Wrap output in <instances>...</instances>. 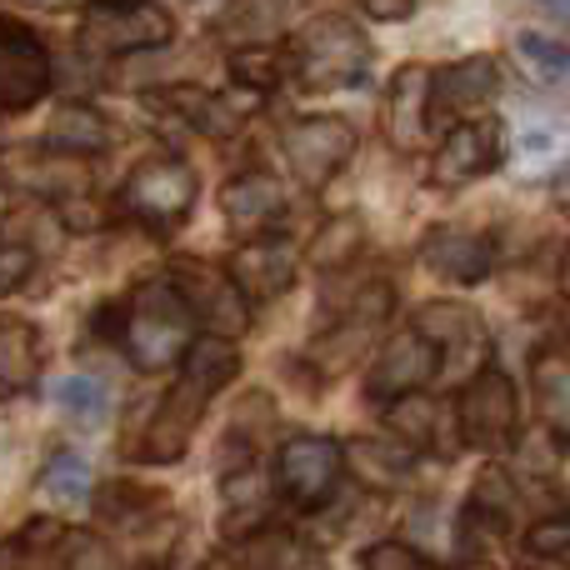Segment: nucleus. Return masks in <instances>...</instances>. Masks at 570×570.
I'll use <instances>...</instances> for the list:
<instances>
[{
    "instance_id": "4be33fe9",
    "label": "nucleus",
    "mask_w": 570,
    "mask_h": 570,
    "mask_svg": "<svg viewBox=\"0 0 570 570\" xmlns=\"http://www.w3.org/2000/svg\"><path fill=\"white\" fill-rule=\"evenodd\" d=\"M220 210L236 230H261L285 210V190L271 176H236L220 190Z\"/></svg>"
},
{
    "instance_id": "bb28decb",
    "label": "nucleus",
    "mask_w": 570,
    "mask_h": 570,
    "mask_svg": "<svg viewBox=\"0 0 570 570\" xmlns=\"http://www.w3.org/2000/svg\"><path fill=\"white\" fill-rule=\"evenodd\" d=\"M535 391H541V411L561 441H570V351L535 355Z\"/></svg>"
},
{
    "instance_id": "6ab92c4d",
    "label": "nucleus",
    "mask_w": 570,
    "mask_h": 570,
    "mask_svg": "<svg viewBox=\"0 0 570 570\" xmlns=\"http://www.w3.org/2000/svg\"><path fill=\"white\" fill-rule=\"evenodd\" d=\"M156 106H166L170 116H180L186 126H196L200 136H210V140H230L240 130V116L226 106L220 96H210V90H200V86H166V90H156Z\"/></svg>"
},
{
    "instance_id": "7c9ffc66",
    "label": "nucleus",
    "mask_w": 570,
    "mask_h": 570,
    "mask_svg": "<svg viewBox=\"0 0 570 570\" xmlns=\"http://www.w3.org/2000/svg\"><path fill=\"white\" fill-rule=\"evenodd\" d=\"M261 505H266V475H261L256 465H246V471L226 475V521H230V525H236L240 515L261 511Z\"/></svg>"
},
{
    "instance_id": "aec40b11",
    "label": "nucleus",
    "mask_w": 570,
    "mask_h": 570,
    "mask_svg": "<svg viewBox=\"0 0 570 570\" xmlns=\"http://www.w3.org/2000/svg\"><path fill=\"white\" fill-rule=\"evenodd\" d=\"M46 146L66 150V156H100V150H110V120L100 116L96 106L66 100V106H56V116L46 120Z\"/></svg>"
},
{
    "instance_id": "2eb2a0df",
    "label": "nucleus",
    "mask_w": 570,
    "mask_h": 570,
    "mask_svg": "<svg viewBox=\"0 0 570 570\" xmlns=\"http://www.w3.org/2000/svg\"><path fill=\"white\" fill-rule=\"evenodd\" d=\"M435 371H441V351H435L421 331L391 335L385 351H381V361L371 365V395L375 401H401V395L421 391Z\"/></svg>"
},
{
    "instance_id": "79ce46f5",
    "label": "nucleus",
    "mask_w": 570,
    "mask_h": 570,
    "mask_svg": "<svg viewBox=\"0 0 570 570\" xmlns=\"http://www.w3.org/2000/svg\"><path fill=\"white\" fill-rule=\"evenodd\" d=\"M0 210H6V190H0Z\"/></svg>"
},
{
    "instance_id": "dca6fc26",
    "label": "nucleus",
    "mask_w": 570,
    "mask_h": 570,
    "mask_svg": "<svg viewBox=\"0 0 570 570\" xmlns=\"http://www.w3.org/2000/svg\"><path fill=\"white\" fill-rule=\"evenodd\" d=\"M295 246L291 240H250L230 256V281L246 291V301H276L295 285Z\"/></svg>"
},
{
    "instance_id": "39448f33",
    "label": "nucleus",
    "mask_w": 570,
    "mask_h": 570,
    "mask_svg": "<svg viewBox=\"0 0 570 570\" xmlns=\"http://www.w3.org/2000/svg\"><path fill=\"white\" fill-rule=\"evenodd\" d=\"M196 196H200V180L180 156L140 160L126 176V186H120V206L136 220H150V226H180L196 210Z\"/></svg>"
},
{
    "instance_id": "393cba45",
    "label": "nucleus",
    "mask_w": 570,
    "mask_h": 570,
    "mask_svg": "<svg viewBox=\"0 0 570 570\" xmlns=\"http://www.w3.org/2000/svg\"><path fill=\"white\" fill-rule=\"evenodd\" d=\"M345 451V465H351L355 475H361L365 485H375V491H395V485H411V475H415V461L405 451H391L385 441H351V445H341Z\"/></svg>"
},
{
    "instance_id": "f03ea898",
    "label": "nucleus",
    "mask_w": 570,
    "mask_h": 570,
    "mask_svg": "<svg viewBox=\"0 0 570 570\" xmlns=\"http://www.w3.org/2000/svg\"><path fill=\"white\" fill-rule=\"evenodd\" d=\"M120 341H126L136 371L160 375L176 361H186L190 341H196V315L170 281H146L120 315Z\"/></svg>"
},
{
    "instance_id": "412c9836",
    "label": "nucleus",
    "mask_w": 570,
    "mask_h": 570,
    "mask_svg": "<svg viewBox=\"0 0 570 570\" xmlns=\"http://www.w3.org/2000/svg\"><path fill=\"white\" fill-rule=\"evenodd\" d=\"M415 331L425 335V341L435 345V351H475L481 355L485 351V325H481V315L471 311V305H455V301H435V305H425L421 315H415Z\"/></svg>"
},
{
    "instance_id": "f8f14e48",
    "label": "nucleus",
    "mask_w": 570,
    "mask_h": 570,
    "mask_svg": "<svg viewBox=\"0 0 570 570\" xmlns=\"http://www.w3.org/2000/svg\"><path fill=\"white\" fill-rule=\"evenodd\" d=\"M495 90H501V66L491 56L451 60L431 70V126H461L481 106H491Z\"/></svg>"
},
{
    "instance_id": "c756f323",
    "label": "nucleus",
    "mask_w": 570,
    "mask_h": 570,
    "mask_svg": "<svg viewBox=\"0 0 570 570\" xmlns=\"http://www.w3.org/2000/svg\"><path fill=\"white\" fill-rule=\"evenodd\" d=\"M391 431L401 435L411 451H425V445L435 441V405L425 401L421 391H411V395H401V401H391Z\"/></svg>"
},
{
    "instance_id": "4c0bfd02",
    "label": "nucleus",
    "mask_w": 570,
    "mask_h": 570,
    "mask_svg": "<svg viewBox=\"0 0 570 570\" xmlns=\"http://www.w3.org/2000/svg\"><path fill=\"white\" fill-rule=\"evenodd\" d=\"M551 200H556V206H561L566 216H570V166H566V170H556V176H551Z\"/></svg>"
},
{
    "instance_id": "ea45409f",
    "label": "nucleus",
    "mask_w": 570,
    "mask_h": 570,
    "mask_svg": "<svg viewBox=\"0 0 570 570\" xmlns=\"http://www.w3.org/2000/svg\"><path fill=\"white\" fill-rule=\"evenodd\" d=\"M561 295L570 301V246H566V256H561Z\"/></svg>"
},
{
    "instance_id": "9b49d317",
    "label": "nucleus",
    "mask_w": 570,
    "mask_h": 570,
    "mask_svg": "<svg viewBox=\"0 0 570 570\" xmlns=\"http://www.w3.org/2000/svg\"><path fill=\"white\" fill-rule=\"evenodd\" d=\"M341 471H345V451L331 441V435H291L276 455L281 491L291 495L295 505H305V511L331 501Z\"/></svg>"
},
{
    "instance_id": "0eeeda50",
    "label": "nucleus",
    "mask_w": 570,
    "mask_h": 570,
    "mask_svg": "<svg viewBox=\"0 0 570 570\" xmlns=\"http://www.w3.org/2000/svg\"><path fill=\"white\" fill-rule=\"evenodd\" d=\"M455 415H461V435L471 445H481V451L505 445L515 435V425H521V401H515L511 375L495 371V365L471 375L461 385V395H455Z\"/></svg>"
},
{
    "instance_id": "6e6552de",
    "label": "nucleus",
    "mask_w": 570,
    "mask_h": 570,
    "mask_svg": "<svg viewBox=\"0 0 570 570\" xmlns=\"http://www.w3.org/2000/svg\"><path fill=\"white\" fill-rule=\"evenodd\" d=\"M50 50L36 30L16 26V20H0V110H30L50 96Z\"/></svg>"
},
{
    "instance_id": "7ed1b4c3",
    "label": "nucleus",
    "mask_w": 570,
    "mask_h": 570,
    "mask_svg": "<svg viewBox=\"0 0 570 570\" xmlns=\"http://www.w3.org/2000/svg\"><path fill=\"white\" fill-rule=\"evenodd\" d=\"M375 50L365 40L361 26H351L345 16H315L311 26L295 30L291 46V66L301 76L305 90H341L371 70Z\"/></svg>"
},
{
    "instance_id": "473e14b6",
    "label": "nucleus",
    "mask_w": 570,
    "mask_h": 570,
    "mask_svg": "<svg viewBox=\"0 0 570 570\" xmlns=\"http://www.w3.org/2000/svg\"><path fill=\"white\" fill-rule=\"evenodd\" d=\"M56 570H116V561H110V551L96 541V535L66 531V541H60V561H56Z\"/></svg>"
},
{
    "instance_id": "72a5a7b5",
    "label": "nucleus",
    "mask_w": 570,
    "mask_h": 570,
    "mask_svg": "<svg viewBox=\"0 0 570 570\" xmlns=\"http://www.w3.org/2000/svg\"><path fill=\"white\" fill-rule=\"evenodd\" d=\"M361 570H445V566H431L421 551H411L401 541H381L361 556Z\"/></svg>"
},
{
    "instance_id": "f704fd0d",
    "label": "nucleus",
    "mask_w": 570,
    "mask_h": 570,
    "mask_svg": "<svg viewBox=\"0 0 570 570\" xmlns=\"http://www.w3.org/2000/svg\"><path fill=\"white\" fill-rule=\"evenodd\" d=\"M230 76L240 80V86H256V90H271L281 80V60L271 56V50H240L236 60H230Z\"/></svg>"
},
{
    "instance_id": "f3484780",
    "label": "nucleus",
    "mask_w": 570,
    "mask_h": 570,
    "mask_svg": "<svg viewBox=\"0 0 570 570\" xmlns=\"http://www.w3.org/2000/svg\"><path fill=\"white\" fill-rule=\"evenodd\" d=\"M421 261L425 271H435L441 281H455V285H475L491 276V240L485 236H471L461 226H435L431 236L421 240Z\"/></svg>"
},
{
    "instance_id": "a211bd4d",
    "label": "nucleus",
    "mask_w": 570,
    "mask_h": 570,
    "mask_svg": "<svg viewBox=\"0 0 570 570\" xmlns=\"http://www.w3.org/2000/svg\"><path fill=\"white\" fill-rule=\"evenodd\" d=\"M40 375V335L20 315H0V401L26 395Z\"/></svg>"
},
{
    "instance_id": "a19ab883",
    "label": "nucleus",
    "mask_w": 570,
    "mask_h": 570,
    "mask_svg": "<svg viewBox=\"0 0 570 570\" xmlns=\"http://www.w3.org/2000/svg\"><path fill=\"white\" fill-rule=\"evenodd\" d=\"M30 6H66V0H30Z\"/></svg>"
},
{
    "instance_id": "20e7f679",
    "label": "nucleus",
    "mask_w": 570,
    "mask_h": 570,
    "mask_svg": "<svg viewBox=\"0 0 570 570\" xmlns=\"http://www.w3.org/2000/svg\"><path fill=\"white\" fill-rule=\"evenodd\" d=\"M170 36H176V20L156 0H90L80 20V50L90 60L156 50L170 46Z\"/></svg>"
},
{
    "instance_id": "1a4fd4ad",
    "label": "nucleus",
    "mask_w": 570,
    "mask_h": 570,
    "mask_svg": "<svg viewBox=\"0 0 570 570\" xmlns=\"http://www.w3.org/2000/svg\"><path fill=\"white\" fill-rule=\"evenodd\" d=\"M505 156V126L495 116H471L461 126H451V136L441 140L431 160V186L455 190L465 180H481L485 170H495Z\"/></svg>"
},
{
    "instance_id": "423d86ee",
    "label": "nucleus",
    "mask_w": 570,
    "mask_h": 570,
    "mask_svg": "<svg viewBox=\"0 0 570 570\" xmlns=\"http://www.w3.org/2000/svg\"><path fill=\"white\" fill-rule=\"evenodd\" d=\"M170 285H176L180 301L190 305V315H196L200 325H210V335L236 341V335L250 325L246 291L230 281V271H216V266H206V261L186 256V261H176V271H170Z\"/></svg>"
},
{
    "instance_id": "a878e982",
    "label": "nucleus",
    "mask_w": 570,
    "mask_h": 570,
    "mask_svg": "<svg viewBox=\"0 0 570 570\" xmlns=\"http://www.w3.org/2000/svg\"><path fill=\"white\" fill-rule=\"evenodd\" d=\"M60 541H66V531L56 521H30L26 531L0 546V570H56Z\"/></svg>"
},
{
    "instance_id": "2f4dec72",
    "label": "nucleus",
    "mask_w": 570,
    "mask_h": 570,
    "mask_svg": "<svg viewBox=\"0 0 570 570\" xmlns=\"http://www.w3.org/2000/svg\"><path fill=\"white\" fill-rule=\"evenodd\" d=\"M355 246H361V220H335V226H325L315 236L311 261L315 266H341V261H351Z\"/></svg>"
},
{
    "instance_id": "4468645a",
    "label": "nucleus",
    "mask_w": 570,
    "mask_h": 570,
    "mask_svg": "<svg viewBox=\"0 0 570 570\" xmlns=\"http://www.w3.org/2000/svg\"><path fill=\"white\" fill-rule=\"evenodd\" d=\"M395 295L391 285H371V291L361 295V301H351V311H345V321L335 325L331 335H321V341L311 345V355L321 361V371H345V365L355 361V355L365 351V345L381 335L385 315H391Z\"/></svg>"
},
{
    "instance_id": "cd10ccee",
    "label": "nucleus",
    "mask_w": 570,
    "mask_h": 570,
    "mask_svg": "<svg viewBox=\"0 0 570 570\" xmlns=\"http://www.w3.org/2000/svg\"><path fill=\"white\" fill-rule=\"evenodd\" d=\"M515 60L535 86H566L570 80V50L551 36H515Z\"/></svg>"
},
{
    "instance_id": "5701e85b",
    "label": "nucleus",
    "mask_w": 570,
    "mask_h": 570,
    "mask_svg": "<svg viewBox=\"0 0 570 570\" xmlns=\"http://www.w3.org/2000/svg\"><path fill=\"white\" fill-rule=\"evenodd\" d=\"M240 566L246 570H331L321 546L301 541L291 531H261L240 546Z\"/></svg>"
},
{
    "instance_id": "e433bc0d",
    "label": "nucleus",
    "mask_w": 570,
    "mask_h": 570,
    "mask_svg": "<svg viewBox=\"0 0 570 570\" xmlns=\"http://www.w3.org/2000/svg\"><path fill=\"white\" fill-rule=\"evenodd\" d=\"M365 6V16H375V20H405L415 10V0H361Z\"/></svg>"
},
{
    "instance_id": "c85d7f7f",
    "label": "nucleus",
    "mask_w": 570,
    "mask_h": 570,
    "mask_svg": "<svg viewBox=\"0 0 570 570\" xmlns=\"http://www.w3.org/2000/svg\"><path fill=\"white\" fill-rule=\"evenodd\" d=\"M90 465L80 461V455H56V461L40 471V495L56 505H86L90 495Z\"/></svg>"
},
{
    "instance_id": "9d476101",
    "label": "nucleus",
    "mask_w": 570,
    "mask_h": 570,
    "mask_svg": "<svg viewBox=\"0 0 570 570\" xmlns=\"http://www.w3.org/2000/svg\"><path fill=\"white\" fill-rule=\"evenodd\" d=\"M355 156V130L341 116H301L285 126V160H291L295 180L305 186H325L345 160Z\"/></svg>"
},
{
    "instance_id": "c9c22d12",
    "label": "nucleus",
    "mask_w": 570,
    "mask_h": 570,
    "mask_svg": "<svg viewBox=\"0 0 570 570\" xmlns=\"http://www.w3.org/2000/svg\"><path fill=\"white\" fill-rule=\"evenodd\" d=\"M30 271H36L30 246H0V295H16L30 281Z\"/></svg>"
},
{
    "instance_id": "f257e3e1",
    "label": "nucleus",
    "mask_w": 570,
    "mask_h": 570,
    "mask_svg": "<svg viewBox=\"0 0 570 570\" xmlns=\"http://www.w3.org/2000/svg\"><path fill=\"white\" fill-rule=\"evenodd\" d=\"M240 371V351L226 335H206V341H190L186 361H180V381L166 391V401L156 405L146 425V441H140V461L150 465H170L186 455L190 435H196L200 415H206L210 395L226 381H236Z\"/></svg>"
},
{
    "instance_id": "58836bf2",
    "label": "nucleus",
    "mask_w": 570,
    "mask_h": 570,
    "mask_svg": "<svg viewBox=\"0 0 570 570\" xmlns=\"http://www.w3.org/2000/svg\"><path fill=\"white\" fill-rule=\"evenodd\" d=\"M535 6H541V10H551L556 20H566V26H570V0H535Z\"/></svg>"
},
{
    "instance_id": "ddd939ff",
    "label": "nucleus",
    "mask_w": 570,
    "mask_h": 570,
    "mask_svg": "<svg viewBox=\"0 0 570 570\" xmlns=\"http://www.w3.org/2000/svg\"><path fill=\"white\" fill-rule=\"evenodd\" d=\"M385 140L395 150H421L425 136H431V70L425 66H401L391 76V90H385V110H381Z\"/></svg>"
},
{
    "instance_id": "b1692460",
    "label": "nucleus",
    "mask_w": 570,
    "mask_h": 570,
    "mask_svg": "<svg viewBox=\"0 0 570 570\" xmlns=\"http://www.w3.org/2000/svg\"><path fill=\"white\" fill-rule=\"evenodd\" d=\"M50 401L80 431H100L110 421V411H116V391L106 381H96V375H66V381H56Z\"/></svg>"
}]
</instances>
